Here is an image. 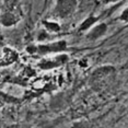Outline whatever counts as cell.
<instances>
[{
	"mask_svg": "<svg viewBox=\"0 0 128 128\" xmlns=\"http://www.w3.org/2000/svg\"><path fill=\"white\" fill-rule=\"evenodd\" d=\"M67 42L65 40H60L57 42H52L47 44H40L36 45V54L40 56H47L50 54H56V53H64L67 50Z\"/></svg>",
	"mask_w": 128,
	"mask_h": 128,
	"instance_id": "1",
	"label": "cell"
},
{
	"mask_svg": "<svg viewBox=\"0 0 128 128\" xmlns=\"http://www.w3.org/2000/svg\"><path fill=\"white\" fill-rule=\"evenodd\" d=\"M107 32V24L106 23H100V24H94L88 31L86 37L90 40H96L104 36Z\"/></svg>",
	"mask_w": 128,
	"mask_h": 128,
	"instance_id": "4",
	"label": "cell"
},
{
	"mask_svg": "<svg viewBox=\"0 0 128 128\" xmlns=\"http://www.w3.org/2000/svg\"><path fill=\"white\" fill-rule=\"evenodd\" d=\"M18 57L19 55L16 50H13V49H11L9 47L4 48L1 56H0V67L11 65V64H13L18 59Z\"/></svg>",
	"mask_w": 128,
	"mask_h": 128,
	"instance_id": "5",
	"label": "cell"
},
{
	"mask_svg": "<svg viewBox=\"0 0 128 128\" xmlns=\"http://www.w3.org/2000/svg\"><path fill=\"white\" fill-rule=\"evenodd\" d=\"M77 0H57L54 8V14L59 19L68 18L76 10Z\"/></svg>",
	"mask_w": 128,
	"mask_h": 128,
	"instance_id": "2",
	"label": "cell"
},
{
	"mask_svg": "<svg viewBox=\"0 0 128 128\" xmlns=\"http://www.w3.org/2000/svg\"><path fill=\"white\" fill-rule=\"evenodd\" d=\"M67 62H68V56L62 53H59L58 56L54 58H45V59H43L38 64V66L43 70H49V69H54L59 66H62Z\"/></svg>",
	"mask_w": 128,
	"mask_h": 128,
	"instance_id": "3",
	"label": "cell"
},
{
	"mask_svg": "<svg viewBox=\"0 0 128 128\" xmlns=\"http://www.w3.org/2000/svg\"><path fill=\"white\" fill-rule=\"evenodd\" d=\"M19 18L12 12H4L0 16V24L6 28H10L16 25L19 22Z\"/></svg>",
	"mask_w": 128,
	"mask_h": 128,
	"instance_id": "6",
	"label": "cell"
},
{
	"mask_svg": "<svg viewBox=\"0 0 128 128\" xmlns=\"http://www.w3.org/2000/svg\"><path fill=\"white\" fill-rule=\"evenodd\" d=\"M43 25L48 33H57L60 31V25L55 21H43Z\"/></svg>",
	"mask_w": 128,
	"mask_h": 128,
	"instance_id": "9",
	"label": "cell"
},
{
	"mask_svg": "<svg viewBox=\"0 0 128 128\" xmlns=\"http://www.w3.org/2000/svg\"><path fill=\"white\" fill-rule=\"evenodd\" d=\"M118 19L123 22H128V8L123 10V12L120 13V16H119Z\"/></svg>",
	"mask_w": 128,
	"mask_h": 128,
	"instance_id": "10",
	"label": "cell"
},
{
	"mask_svg": "<svg viewBox=\"0 0 128 128\" xmlns=\"http://www.w3.org/2000/svg\"><path fill=\"white\" fill-rule=\"evenodd\" d=\"M115 70V68L113 66H103L101 68H98L96 70L93 72L92 78H94V80H100L103 79V78L110 76V74H113Z\"/></svg>",
	"mask_w": 128,
	"mask_h": 128,
	"instance_id": "7",
	"label": "cell"
},
{
	"mask_svg": "<svg viewBox=\"0 0 128 128\" xmlns=\"http://www.w3.org/2000/svg\"><path fill=\"white\" fill-rule=\"evenodd\" d=\"M98 21V16H88L84 21H82L79 25L78 31L79 32H86L89 31L94 24H96V22Z\"/></svg>",
	"mask_w": 128,
	"mask_h": 128,
	"instance_id": "8",
	"label": "cell"
}]
</instances>
